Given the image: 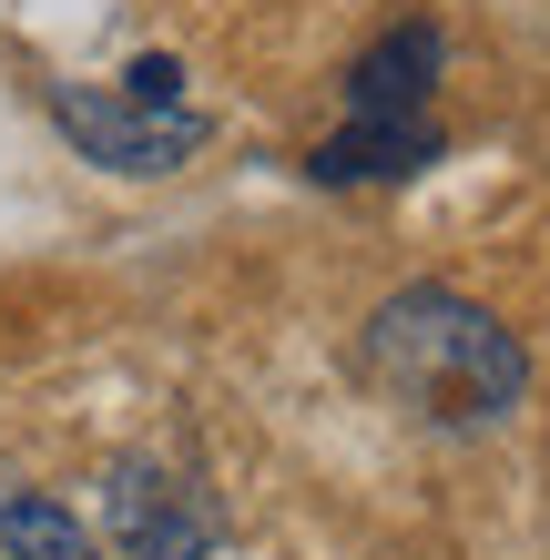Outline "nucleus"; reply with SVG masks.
<instances>
[{
  "instance_id": "1",
  "label": "nucleus",
  "mask_w": 550,
  "mask_h": 560,
  "mask_svg": "<svg viewBox=\"0 0 550 560\" xmlns=\"http://www.w3.org/2000/svg\"><path fill=\"white\" fill-rule=\"evenodd\" d=\"M367 377L429 428H500L530 398V347L459 285H398L367 316Z\"/></svg>"
},
{
  "instance_id": "2",
  "label": "nucleus",
  "mask_w": 550,
  "mask_h": 560,
  "mask_svg": "<svg viewBox=\"0 0 550 560\" xmlns=\"http://www.w3.org/2000/svg\"><path fill=\"white\" fill-rule=\"evenodd\" d=\"M103 530L122 560H214L235 540V520H224V500L204 479L164 469V458H122L103 479Z\"/></svg>"
},
{
  "instance_id": "3",
  "label": "nucleus",
  "mask_w": 550,
  "mask_h": 560,
  "mask_svg": "<svg viewBox=\"0 0 550 560\" xmlns=\"http://www.w3.org/2000/svg\"><path fill=\"white\" fill-rule=\"evenodd\" d=\"M51 122L103 163V174H174V163L204 143V113L194 103H143V92H122V82L51 92Z\"/></svg>"
},
{
  "instance_id": "4",
  "label": "nucleus",
  "mask_w": 550,
  "mask_h": 560,
  "mask_svg": "<svg viewBox=\"0 0 550 560\" xmlns=\"http://www.w3.org/2000/svg\"><path fill=\"white\" fill-rule=\"evenodd\" d=\"M438 143H448L438 113H398V122L387 113H347L337 133L306 153V174L316 184H408L418 163H438Z\"/></svg>"
},
{
  "instance_id": "5",
  "label": "nucleus",
  "mask_w": 550,
  "mask_h": 560,
  "mask_svg": "<svg viewBox=\"0 0 550 560\" xmlns=\"http://www.w3.org/2000/svg\"><path fill=\"white\" fill-rule=\"evenodd\" d=\"M438 72H448V42H438V21H398V31H377V42L347 61V113H429L438 103Z\"/></svg>"
},
{
  "instance_id": "6",
  "label": "nucleus",
  "mask_w": 550,
  "mask_h": 560,
  "mask_svg": "<svg viewBox=\"0 0 550 560\" xmlns=\"http://www.w3.org/2000/svg\"><path fill=\"white\" fill-rule=\"evenodd\" d=\"M0 550L11 560H103L92 530L61 500H42V489H11V500H0Z\"/></svg>"
}]
</instances>
